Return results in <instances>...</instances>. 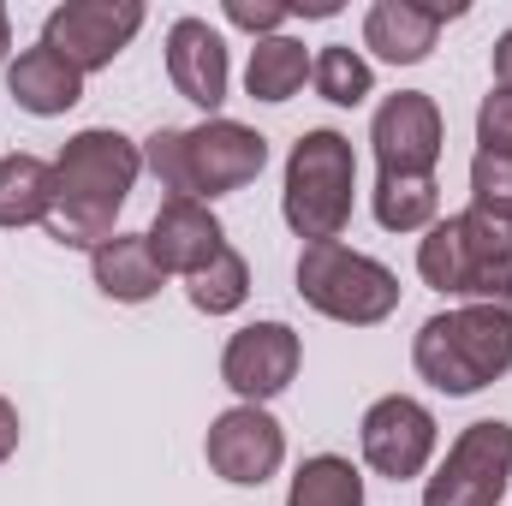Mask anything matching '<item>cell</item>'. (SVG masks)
<instances>
[{
	"label": "cell",
	"instance_id": "cell-7",
	"mask_svg": "<svg viewBox=\"0 0 512 506\" xmlns=\"http://www.w3.org/2000/svg\"><path fill=\"white\" fill-rule=\"evenodd\" d=\"M507 477H512V423L483 417L453 441L447 465L423 489V506H495L507 495Z\"/></svg>",
	"mask_w": 512,
	"mask_h": 506
},
{
	"label": "cell",
	"instance_id": "cell-15",
	"mask_svg": "<svg viewBox=\"0 0 512 506\" xmlns=\"http://www.w3.org/2000/svg\"><path fill=\"white\" fill-rule=\"evenodd\" d=\"M465 6H417V0H376L364 18V48H376L387 66H417L429 60L435 36L447 18H459Z\"/></svg>",
	"mask_w": 512,
	"mask_h": 506
},
{
	"label": "cell",
	"instance_id": "cell-3",
	"mask_svg": "<svg viewBox=\"0 0 512 506\" xmlns=\"http://www.w3.org/2000/svg\"><path fill=\"white\" fill-rule=\"evenodd\" d=\"M417 274L447 298L495 304L512 316V221H495L483 209L447 215L441 227H429L417 251Z\"/></svg>",
	"mask_w": 512,
	"mask_h": 506
},
{
	"label": "cell",
	"instance_id": "cell-5",
	"mask_svg": "<svg viewBox=\"0 0 512 506\" xmlns=\"http://www.w3.org/2000/svg\"><path fill=\"white\" fill-rule=\"evenodd\" d=\"M352 191H358V155L352 137L340 131H304L292 161H286V227L310 245H334L352 221Z\"/></svg>",
	"mask_w": 512,
	"mask_h": 506
},
{
	"label": "cell",
	"instance_id": "cell-11",
	"mask_svg": "<svg viewBox=\"0 0 512 506\" xmlns=\"http://www.w3.org/2000/svg\"><path fill=\"white\" fill-rule=\"evenodd\" d=\"M298 334L286 322H251L227 340V358H221V376L227 387L245 399V405H262L274 393H286L292 376H298Z\"/></svg>",
	"mask_w": 512,
	"mask_h": 506
},
{
	"label": "cell",
	"instance_id": "cell-10",
	"mask_svg": "<svg viewBox=\"0 0 512 506\" xmlns=\"http://www.w3.org/2000/svg\"><path fill=\"white\" fill-rule=\"evenodd\" d=\"M280 459H286V435H280V423L262 405H233V411L215 417V429H209L215 477H227L239 489H262L280 471Z\"/></svg>",
	"mask_w": 512,
	"mask_h": 506
},
{
	"label": "cell",
	"instance_id": "cell-27",
	"mask_svg": "<svg viewBox=\"0 0 512 506\" xmlns=\"http://www.w3.org/2000/svg\"><path fill=\"white\" fill-rule=\"evenodd\" d=\"M12 447H18V411H12V399L0 393V465L12 459Z\"/></svg>",
	"mask_w": 512,
	"mask_h": 506
},
{
	"label": "cell",
	"instance_id": "cell-6",
	"mask_svg": "<svg viewBox=\"0 0 512 506\" xmlns=\"http://www.w3.org/2000/svg\"><path fill=\"white\" fill-rule=\"evenodd\" d=\"M298 298L310 310L334 316V322L376 328V322H387L399 310V280L376 256H358L334 239V245H304V256H298Z\"/></svg>",
	"mask_w": 512,
	"mask_h": 506
},
{
	"label": "cell",
	"instance_id": "cell-9",
	"mask_svg": "<svg viewBox=\"0 0 512 506\" xmlns=\"http://www.w3.org/2000/svg\"><path fill=\"white\" fill-rule=\"evenodd\" d=\"M376 161H382V179H435V161H441V108L423 96V90H399L376 108Z\"/></svg>",
	"mask_w": 512,
	"mask_h": 506
},
{
	"label": "cell",
	"instance_id": "cell-20",
	"mask_svg": "<svg viewBox=\"0 0 512 506\" xmlns=\"http://www.w3.org/2000/svg\"><path fill=\"white\" fill-rule=\"evenodd\" d=\"M286 506H364V477L340 453H316L298 465Z\"/></svg>",
	"mask_w": 512,
	"mask_h": 506
},
{
	"label": "cell",
	"instance_id": "cell-25",
	"mask_svg": "<svg viewBox=\"0 0 512 506\" xmlns=\"http://www.w3.org/2000/svg\"><path fill=\"white\" fill-rule=\"evenodd\" d=\"M477 143L483 155H512V90H489L477 108Z\"/></svg>",
	"mask_w": 512,
	"mask_h": 506
},
{
	"label": "cell",
	"instance_id": "cell-14",
	"mask_svg": "<svg viewBox=\"0 0 512 506\" xmlns=\"http://www.w3.org/2000/svg\"><path fill=\"white\" fill-rule=\"evenodd\" d=\"M167 78L203 114H215L227 102V48H221V36L203 18H179L167 30Z\"/></svg>",
	"mask_w": 512,
	"mask_h": 506
},
{
	"label": "cell",
	"instance_id": "cell-23",
	"mask_svg": "<svg viewBox=\"0 0 512 506\" xmlns=\"http://www.w3.org/2000/svg\"><path fill=\"white\" fill-rule=\"evenodd\" d=\"M435 179H382L376 185V221L387 233H423L435 221Z\"/></svg>",
	"mask_w": 512,
	"mask_h": 506
},
{
	"label": "cell",
	"instance_id": "cell-21",
	"mask_svg": "<svg viewBox=\"0 0 512 506\" xmlns=\"http://www.w3.org/2000/svg\"><path fill=\"white\" fill-rule=\"evenodd\" d=\"M310 78H316V90H322V102H334V108H358L364 96H370V60L358 54V48H346V42H328L316 60H310Z\"/></svg>",
	"mask_w": 512,
	"mask_h": 506
},
{
	"label": "cell",
	"instance_id": "cell-24",
	"mask_svg": "<svg viewBox=\"0 0 512 506\" xmlns=\"http://www.w3.org/2000/svg\"><path fill=\"white\" fill-rule=\"evenodd\" d=\"M471 191H477L471 209H483V215H495V221H512V155H483V149H477V161H471Z\"/></svg>",
	"mask_w": 512,
	"mask_h": 506
},
{
	"label": "cell",
	"instance_id": "cell-13",
	"mask_svg": "<svg viewBox=\"0 0 512 506\" xmlns=\"http://www.w3.org/2000/svg\"><path fill=\"white\" fill-rule=\"evenodd\" d=\"M149 256L161 262V274H197V268H209L215 256H221V221L209 215V203H197V197H167L161 209H155V221H149Z\"/></svg>",
	"mask_w": 512,
	"mask_h": 506
},
{
	"label": "cell",
	"instance_id": "cell-18",
	"mask_svg": "<svg viewBox=\"0 0 512 506\" xmlns=\"http://www.w3.org/2000/svg\"><path fill=\"white\" fill-rule=\"evenodd\" d=\"M54 215V167L36 155L0 161V227H30Z\"/></svg>",
	"mask_w": 512,
	"mask_h": 506
},
{
	"label": "cell",
	"instance_id": "cell-4",
	"mask_svg": "<svg viewBox=\"0 0 512 506\" xmlns=\"http://www.w3.org/2000/svg\"><path fill=\"white\" fill-rule=\"evenodd\" d=\"M417 376L441 393H483L512 370V316L495 304L441 310L417 328Z\"/></svg>",
	"mask_w": 512,
	"mask_h": 506
},
{
	"label": "cell",
	"instance_id": "cell-1",
	"mask_svg": "<svg viewBox=\"0 0 512 506\" xmlns=\"http://www.w3.org/2000/svg\"><path fill=\"white\" fill-rule=\"evenodd\" d=\"M137 167H143V149L131 137L102 131V126L78 131L60 149V161H54V215H48V233L60 245H78V251L108 245L131 185H137Z\"/></svg>",
	"mask_w": 512,
	"mask_h": 506
},
{
	"label": "cell",
	"instance_id": "cell-8",
	"mask_svg": "<svg viewBox=\"0 0 512 506\" xmlns=\"http://www.w3.org/2000/svg\"><path fill=\"white\" fill-rule=\"evenodd\" d=\"M137 30H143V6L137 0H72V6L48 12L42 42L54 54H66L78 72H96V66H108L126 48Z\"/></svg>",
	"mask_w": 512,
	"mask_h": 506
},
{
	"label": "cell",
	"instance_id": "cell-12",
	"mask_svg": "<svg viewBox=\"0 0 512 506\" xmlns=\"http://www.w3.org/2000/svg\"><path fill=\"white\" fill-rule=\"evenodd\" d=\"M429 453H435V417L417 399L387 393L364 411V459H370V471L405 483V477H417L429 465Z\"/></svg>",
	"mask_w": 512,
	"mask_h": 506
},
{
	"label": "cell",
	"instance_id": "cell-17",
	"mask_svg": "<svg viewBox=\"0 0 512 506\" xmlns=\"http://www.w3.org/2000/svg\"><path fill=\"white\" fill-rule=\"evenodd\" d=\"M90 268H96V286L108 292V298H120V304H143V298H155L161 292V262L149 256V239L143 233H114L108 245H96L90 251Z\"/></svg>",
	"mask_w": 512,
	"mask_h": 506
},
{
	"label": "cell",
	"instance_id": "cell-29",
	"mask_svg": "<svg viewBox=\"0 0 512 506\" xmlns=\"http://www.w3.org/2000/svg\"><path fill=\"white\" fill-rule=\"evenodd\" d=\"M6 48H12V24H6V12H0V60H6Z\"/></svg>",
	"mask_w": 512,
	"mask_h": 506
},
{
	"label": "cell",
	"instance_id": "cell-19",
	"mask_svg": "<svg viewBox=\"0 0 512 506\" xmlns=\"http://www.w3.org/2000/svg\"><path fill=\"white\" fill-rule=\"evenodd\" d=\"M304 72H310L304 42H292V36H262L251 48V66H245V90H251L256 102H292L298 84H304Z\"/></svg>",
	"mask_w": 512,
	"mask_h": 506
},
{
	"label": "cell",
	"instance_id": "cell-2",
	"mask_svg": "<svg viewBox=\"0 0 512 506\" xmlns=\"http://www.w3.org/2000/svg\"><path fill=\"white\" fill-rule=\"evenodd\" d=\"M143 161L161 179V191L203 203V197H227V191L251 185L268 167V137L239 120H203L197 131L161 126L143 143Z\"/></svg>",
	"mask_w": 512,
	"mask_h": 506
},
{
	"label": "cell",
	"instance_id": "cell-22",
	"mask_svg": "<svg viewBox=\"0 0 512 506\" xmlns=\"http://www.w3.org/2000/svg\"><path fill=\"white\" fill-rule=\"evenodd\" d=\"M185 292H191V304H197L203 316H227V310L245 304V292H251V268H245V256L239 251L221 245V256H215L209 268H197Z\"/></svg>",
	"mask_w": 512,
	"mask_h": 506
},
{
	"label": "cell",
	"instance_id": "cell-26",
	"mask_svg": "<svg viewBox=\"0 0 512 506\" xmlns=\"http://www.w3.org/2000/svg\"><path fill=\"white\" fill-rule=\"evenodd\" d=\"M227 18L239 24V30H274V24H286L292 18V6H280V0H227Z\"/></svg>",
	"mask_w": 512,
	"mask_h": 506
},
{
	"label": "cell",
	"instance_id": "cell-16",
	"mask_svg": "<svg viewBox=\"0 0 512 506\" xmlns=\"http://www.w3.org/2000/svg\"><path fill=\"white\" fill-rule=\"evenodd\" d=\"M6 90H12V102H18L24 114L54 120V114H66V108H78V96H84V72H78L66 54H54L48 42H36V48H24V54L12 60Z\"/></svg>",
	"mask_w": 512,
	"mask_h": 506
},
{
	"label": "cell",
	"instance_id": "cell-28",
	"mask_svg": "<svg viewBox=\"0 0 512 506\" xmlns=\"http://www.w3.org/2000/svg\"><path fill=\"white\" fill-rule=\"evenodd\" d=\"M495 78H501V90H512V30L495 42Z\"/></svg>",
	"mask_w": 512,
	"mask_h": 506
}]
</instances>
